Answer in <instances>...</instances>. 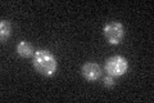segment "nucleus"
Here are the masks:
<instances>
[{"label": "nucleus", "mask_w": 154, "mask_h": 103, "mask_svg": "<svg viewBox=\"0 0 154 103\" xmlns=\"http://www.w3.org/2000/svg\"><path fill=\"white\" fill-rule=\"evenodd\" d=\"M81 73H82L84 79L88 81H96L102 76V68L98 63L94 62H86L81 68Z\"/></svg>", "instance_id": "20e7f679"}, {"label": "nucleus", "mask_w": 154, "mask_h": 103, "mask_svg": "<svg viewBox=\"0 0 154 103\" xmlns=\"http://www.w3.org/2000/svg\"><path fill=\"white\" fill-rule=\"evenodd\" d=\"M103 32H104V36L107 39V41L110 45H118L123 40V36H125V28L122 26V23H119V22L107 23L103 28Z\"/></svg>", "instance_id": "7ed1b4c3"}, {"label": "nucleus", "mask_w": 154, "mask_h": 103, "mask_svg": "<svg viewBox=\"0 0 154 103\" xmlns=\"http://www.w3.org/2000/svg\"><path fill=\"white\" fill-rule=\"evenodd\" d=\"M105 71L113 77L123 76L128 70V61L122 56H113L105 61Z\"/></svg>", "instance_id": "f03ea898"}, {"label": "nucleus", "mask_w": 154, "mask_h": 103, "mask_svg": "<svg viewBox=\"0 0 154 103\" xmlns=\"http://www.w3.org/2000/svg\"><path fill=\"white\" fill-rule=\"evenodd\" d=\"M11 23L5 19H2V22H0V39H2V43H5L8 40V37L11 36Z\"/></svg>", "instance_id": "423d86ee"}, {"label": "nucleus", "mask_w": 154, "mask_h": 103, "mask_svg": "<svg viewBox=\"0 0 154 103\" xmlns=\"http://www.w3.org/2000/svg\"><path fill=\"white\" fill-rule=\"evenodd\" d=\"M32 65L35 70L42 76H53L57 72L58 62L55 56L46 49H38L32 58Z\"/></svg>", "instance_id": "f257e3e1"}, {"label": "nucleus", "mask_w": 154, "mask_h": 103, "mask_svg": "<svg viewBox=\"0 0 154 103\" xmlns=\"http://www.w3.org/2000/svg\"><path fill=\"white\" fill-rule=\"evenodd\" d=\"M17 53L19 57L22 58H28V57H33V54H35V49H33L32 44L28 43L26 40H22L19 41L17 44Z\"/></svg>", "instance_id": "39448f33"}, {"label": "nucleus", "mask_w": 154, "mask_h": 103, "mask_svg": "<svg viewBox=\"0 0 154 103\" xmlns=\"http://www.w3.org/2000/svg\"><path fill=\"white\" fill-rule=\"evenodd\" d=\"M103 84H104V86H105V88H113V86L116 85L114 77H113V76H110V75L105 76L104 79H103Z\"/></svg>", "instance_id": "0eeeda50"}]
</instances>
